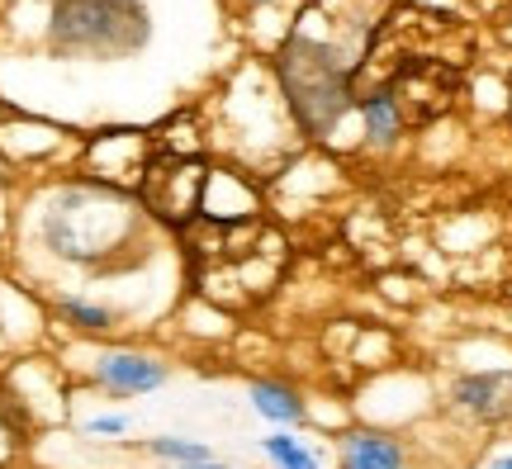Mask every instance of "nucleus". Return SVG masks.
<instances>
[{"mask_svg":"<svg viewBox=\"0 0 512 469\" xmlns=\"http://www.w3.org/2000/svg\"><path fill=\"white\" fill-rule=\"evenodd\" d=\"M261 451L271 455L275 469H318V455H313L299 436H266Z\"/></svg>","mask_w":512,"mask_h":469,"instance_id":"9d476101","label":"nucleus"},{"mask_svg":"<svg viewBox=\"0 0 512 469\" xmlns=\"http://www.w3.org/2000/svg\"><path fill=\"white\" fill-rule=\"evenodd\" d=\"M57 313H62L72 327H81V332H105V327H114V308L86 304V299H62Z\"/></svg>","mask_w":512,"mask_h":469,"instance_id":"9b49d317","label":"nucleus"},{"mask_svg":"<svg viewBox=\"0 0 512 469\" xmlns=\"http://www.w3.org/2000/svg\"><path fill=\"white\" fill-rule=\"evenodd\" d=\"M451 403L479 427H508L512 422V370H470L451 384Z\"/></svg>","mask_w":512,"mask_h":469,"instance_id":"39448f33","label":"nucleus"},{"mask_svg":"<svg viewBox=\"0 0 512 469\" xmlns=\"http://www.w3.org/2000/svg\"><path fill=\"white\" fill-rule=\"evenodd\" d=\"M95 375L114 394H147V389L166 384V365L152 356H138V351H110V356H100Z\"/></svg>","mask_w":512,"mask_h":469,"instance_id":"423d86ee","label":"nucleus"},{"mask_svg":"<svg viewBox=\"0 0 512 469\" xmlns=\"http://www.w3.org/2000/svg\"><path fill=\"white\" fill-rule=\"evenodd\" d=\"M204 185H209V171H204L200 157H157V162L143 166L138 195H143L147 214L166 218L176 228H190L200 218Z\"/></svg>","mask_w":512,"mask_h":469,"instance_id":"20e7f679","label":"nucleus"},{"mask_svg":"<svg viewBox=\"0 0 512 469\" xmlns=\"http://www.w3.org/2000/svg\"><path fill=\"white\" fill-rule=\"evenodd\" d=\"M252 408L266 422H299L304 417V398H299V389L294 384H285V379H256L252 384Z\"/></svg>","mask_w":512,"mask_h":469,"instance_id":"6e6552de","label":"nucleus"},{"mask_svg":"<svg viewBox=\"0 0 512 469\" xmlns=\"http://www.w3.org/2000/svg\"><path fill=\"white\" fill-rule=\"evenodd\" d=\"M43 237L67 261H95L128 237V209L100 190H67L53 199V209L43 218Z\"/></svg>","mask_w":512,"mask_h":469,"instance_id":"f03ea898","label":"nucleus"},{"mask_svg":"<svg viewBox=\"0 0 512 469\" xmlns=\"http://www.w3.org/2000/svg\"><path fill=\"white\" fill-rule=\"evenodd\" d=\"M176 469H233V465H214V460H200V465H176Z\"/></svg>","mask_w":512,"mask_h":469,"instance_id":"4468645a","label":"nucleus"},{"mask_svg":"<svg viewBox=\"0 0 512 469\" xmlns=\"http://www.w3.org/2000/svg\"><path fill=\"white\" fill-rule=\"evenodd\" d=\"M147 455H162V460H176V465H200V460H209V451L204 446H195V441H181V436H152V441H143Z\"/></svg>","mask_w":512,"mask_h":469,"instance_id":"f8f14e48","label":"nucleus"},{"mask_svg":"<svg viewBox=\"0 0 512 469\" xmlns=\"http://www.w3.org/2000/svg\"><path fill=\"white\" fill-rule=\"evenodd\" d=\"M147 38L138 0H57L53 43L72 53H128Z\"/></svg>","mask_w":512,"mask_h":469,"instance_id":"7ed1b4c3","label":"nucleus"},{"mask_svg":"<svg viewBox=\"0 0 512 469\" xmlns=\"http://www.w3.org/2000/svg\"><path fill=\"white\" fill-rule=\"evenodd\" d=\"M356 109H361V119H366L370 143H380V147H389V143H394V138L403 133V128H408L389 95H370V100H356Z\"/></svg>","mask_w":512,"mask_h":469,"instance_id":"1a4fd4ad","label":"nucleus"},{"mask_svg":"<svg viewBox=\"0 0 512 469\" xmlns=\"http://www.w3.org/2000/svg\"><path fill=\"white\" fill-rule=\"evenodd\" d=\"M86 432L91 436H119V432H128V417H91Z\"/></svg>","mask_w":512,"mask_h":469,"instance_id":"ddd939ff","label":"nucleus"},{"mask_svg":"<svg viewBox=\"0 0 512 469\" xmlns=\"http://www.w3.org/2000/svg\"><path fill=\"white\" fill-rule=\"evenodd\" d=\"M408 455L389 432H351L342 441V469H403Z\"/></svg>","mask_w":512,"mask_h":469,"instance_id":"0eeeda50","label":"nucleus"},{"mask_svg":"<svg viewBox=\"0 0 512 469\" xmlns=\"http://www.w3.org/2000/svg\"><path fill=\"white\" fill-rule=\"evenodd\" d=\"M275 72H280V91L290 100L294 119L309 138H328L342 124V114L351 109V67L337 48L309 34H294L275 62Z\"/></svg>","mask_w":512,"mask_h":469,"instance_id":"f257e3e1","label":"nucleus"},{"mask_svg":"<svg viewBox=\"0 0 512 469\" xmlns=\"http://www.w3.org/2000/svg\"><path fill=\"white\" fill-rule=\"evenodd\" d=\"M489 469H512V451H508V455H498V460H494Z\"/></svg>","mask_w":512,"mask_h":469,"instance_id":"2eb2a0df","label":"nucleus"}]
</instances>
